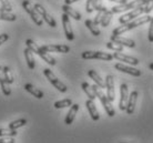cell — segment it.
Returning <instances> with one entry per match:
<instances>
[{
	"instance_id": "obj_37",
	"label": "cell",
	"mask_w": 153,
	"mask_h": 143,
	"mask_svg": "<svg viewBox=\"0 0 153 143\" xmlns=\"http://www.w3.org/2000/svg\"><path fill=\"white\" fill-rule=\"evenodd\" d=\"M149 41L150 42H153V18H151L150 20V28H149Z\"/></svg>"
},
{
	"instance_id": "obj_10",
	"label": "cell",
	"mask_w": 153,
	"mask_h": 143,
	"mask_svg": "<svg viewBox=\"0 0 153 143\" xmlns=\"http://www.w3.org/2000/svg\"><path fill=\"white\" fill-rule=\"evenodd\" d=\"M61 18H62V24H63V30H65V37H67V39L69 41H72L73 39H74V35H73V30H72V27H71L69 16L63 12Z\"/></svg>"
},
{
	"instance_id": "obj_21",
	"label": "cell",
	"mask_w": 153,
	"mask_h": 143,
	"mask_svg": "<svg viewBox=\"0 0 153 143\" xmlns=\"http://www.w3.org/2000/svg\"><path fill=\"white\" fill-rule=\"evenodd\" d=\"M88 76L91 78L93 81L96 82L97 85H99L101 89L105 88V82L103 81V79H101V77H100L99 74H98V72H97L96 70H89V71H88Z\"/></svg>"
},
{
	"instance_id": "obj_30",
	"label": "cell",
	"mask_w": 153,
	"mask_h": 143,
	"mask_svg": "<svg viewBox=\"0 0 153 143\" xmlns=\"http://www.w3.org/2000/svg\"><path fill=\"white\" fill-rule=\"evenodd\" d=\"M71 105H72V100L71 99H63V100L54 102V108L56 109H63L67 108V107H71Z\"/></svg>"
},
{
	"instance_id": "obj_1",
	"label": "cell",
	"mask_w": 153,
	"mask_h": 143,
	"mask_svg": "<svg viewBox=\"0 0 153 143\" xmlns=\"http://www.w3.org/2000/svg\"><path fill=\"white\" fill-rule=\"evenodd\" d=\"M152 17H150V16H144V17H138V18H135L134 20L130 21V22H126V23H122V26H119L118 28H115L113 32H112V35L113 36H120V35H123L124 32L126 31H130L134 28L139 27V26H141V24H144L146 22H150V20H151Z\"/></svg>"
},
{
	"instance_id": "obj_4",
	"label": "cell",
	"mask_w": 153,
	"mask_h": 143,
	"mask_svg": "<svg viewBox=\"0 0 153 143\" xmlns=\"http://www.w3.org/2000/svg\"><path fill=\"white\" fill-rule=\"evenodd\" d=\"M153 0H134V1H131L129 4H118V6H114V7L111 9V11L113 13H121V12L128 11V10H131V9H135L138 7H142V6H146V4H151Z\"/></svg>"
},
{
	"instance_id": "obj_2",
	"label": "cell",
	"mask_w": 153,
	"mask_h": 143,
	"mask_svg": "<svg viewBox=\"0 0 153 143\" xmlns=\"http://www.w3.org/2000/svg\"><path fill=\"white\" fill-rule=\"evenodd\" d=\"M153 8L152 6H149V4H146V6H142V7H138L135 9H132V11L128 12L126 15H123L122 17L119 18V22L121 23H126L130 22L132 20H134L135 18L140 17L141 15H144V13H149L150 11H152Z\"/></svg>"
},
{
	"instance_id": "obj_44",
	"label": "cell",
	"mask_w": 153,
	"mask_h": 143,
	"mask_svg": "<svg viewBox=\"0 0 153 143\" xmlns=\"http://www.w3.org/2000/svg\"><path fill=\"white\" fill-rule=\"evenodd\" d=\"M152 8H153V1H152Z\"/></svg>"
},
{
	"instance_id": "obj_16",
	"label": "cell",
	"mask_w": 153,
	"mask_h": 143,
	"mask_svg": "<svg viewBox=\"0 0 153 143\" xmlns=\"http://www.w3.org/2000/svg\"><path fill=\"white\" fill-rule=\"evenodd\" d=\"M137 100H138V92L132 91L131 94L129 96V100H128V104H126V114H132L134 112L135 105H137Z\"/></svg>"
},
{
	"instance_id": "obj_28",
	"label": "cell",
	"mask_w": 153,
	"mask_h": 143,
	"mask_svg": "<svg viewBox=\"0 0 153 143\" xmlns=\"http://www.w3.org/2000/svg\"><path fill=\"white\" fill-rule=\"evenodd\" d=\"M0 20L16 21L17 20V16L15 13H11L10 11H0Z\"/></svg>"
},
{
	"instance_id": "obj_22",
	"label": "cell",
	"mask_w": 153,
	"mask_h": 143,
	"mask_svg": "<svg viewBox=\"0 0 153 143\" xmlns=\"http://www.w3.org/2000/svg\"><path fill=\"white\" fill-rule=\"evenodd\" d=\"M61 9H62V11L65 12V13H67L69 17H72L74 20H81V15L76 11V10H74L73 8L70 7V4H65L63 6H62Z\"/></svg>"
},
{
	"instance_id": "obj_19",
	"label": "cell",
	"mask_w": 153,
	"mask_h": 143,
	"mask_svg": "<svg viewBox=\"0 0 153 143\" xmlns=\"http://www.w3.org/2000/svg\"><path fill=\"white\" fill-rule=\"evenodd\" d=\"M37 54L40 56V57L43 59V61H46L48 64H50V66H56V63H57L56 59H54L52 56H50L46 50H43L41 47H40V48H39V50L37 51Z\"/></svg>"
},
{
	"instance_id": "obj_42",
	"label": "cell",
	"mask_w": 153,
	"mask_h": 143,
	"mask_svg": "<svg viewBox=\"0 0 153 143\" xmlns=\"http://www.w3.org/2000/svg\"><path fill=\"white\" fill-rule=\"evenodd\" d=\"M150 69H151V70H153V63H150Z\"/></svg>"
},
{
	"instance_id": "obj_40",
	"label": "cell",
	"mask_w": 153,
	"mask_h": 143,
	"mask_svg": "<svg viewBox=\"0 0 153 143\" xmlns=\"http://www.w3.org/2000/svg\"><path fill=\"white\" fill-rule=\"evenodd\" d=\"M8 39H9V36H8L7 33H2V35H0V46H1L2 43L6 42Z\"/></svg>"
},
{
	"instance_id": "obj_25",
	"label": "cell",
	"mask_w": 153,
	"mask_h": 143,
	"mask_svg": "<svg viewBox=\"0 0 153 143\" xmlns=\"http://www.w3.org/2000/svg\"><path fill=\"white\" fill-rule=\"evenodd\" d=\"M84 24L87 26V28H88L89 30L91 31V33L93 36L98 37V36L101 35V31H100V29L98 28V24H96V23H94V21H92V20L88 19V20H85Z\"/></svg>"
},
{
	"instance_id": "obj_43",
	"label": "cell",
	"mask_w": 153,
	"mask_h": 143,
	"mask_svg": "<svg viewBox=\"0 0 153 143\" xmlns=\"http://www.w3.org/2000/svg\"><path fill=\"white\" fill-rule=\"evenodd\" d=\"M0 11H4V9H2V7H1V4H0Z\"/></svg>"
},
{
	"instance_id": "obj_12",
	"label": "cell",
	"mask_w": 153,
	"mask_h": 143,
	"mask_svg": "<svg viewBox=\"0 0 153 143\" xmlns=\"http://www.w3.org/2000/svg\"><path fill=\"white\" fill-rule=\"evenodd\" d=\"M47 52H59V53H68L70 47L67 44H45L41 47Z\"/></svg>"
},
{
	"instance_id": "obj_31",
	"label": "cell",
	"mask_w": 153,
	"mask_h": 143,
	"mask_svg": "<svg viewBox=\"0 0 153 143\" xmlns=\"http://www.w3.org/2000/svg\"><path fill=\"white\" fill-rule=\"evenodd\" d=\"M17 130L13 129H0V138L1 136H17Z\"/></svg>"
},
{
	"instance_id": "obj_34",
	"label": "cell",
	"mask_w": 153,
	"mask_h": 143,
	"mask_svg": "<svg viewBox=\"0 0 153 143\" xmlns=\"http://www.w3.org/2000/svg\"><path fill=\"white\" fill-rule=\"evenodd\" d=\"M105 11H107V8L105 7H102L100 10H98V13H97L96 18H94V20H93L96 24H100V23H101V20H102V18H103V15Z\"/></svg>"
},
{
	"instance_id": "obj_33",
	"label": "cell",
	"mask_w": 153,
	"mask_h": 143,
	"mask_svg": "<svg viewBox=\"0 0 153 143\" xmlns=\"http://www.w3.org/2000/svg\"><path fill=\"white\" fill-rule=\"evenodd\" d=\"M4 77L7 79L8 83H9V84L13 83L15 79H13V74H12L10 68H9V67H4Z\"/></svg>"
},
{
	"instance_id": "obj_8",
	"label": "cell",
	"mask_w": 153,
	"mask_h": 143,
	"mask_svg": "<svg viewBox=\"0 0 153 143\" xmlns=\"http://www.w3.org/2000/svg\"><path fill=\"white\" fill-rule=\"evenodd\" d=\"M33 7H35V9L38 11L39 15L42 17V19L45 20V21L49 24L50 27H52V28L57 27V22H56V20H54L53 18H52V17H51V16L47 12V10L42 7L41 4H35V6H33Z\"/></svg>"
},
{
	"instance_id": "obj_26",
	"label": "cell",
	"mask_w": 153,
	"mask_h": 143,
	"mask_svg": "<svg viewBox=\"0 0 153 143\" xmlns=\"http://www.w3.org/2000/svg\"><path fill=\"white\" fill-rule=\"evenodd\" d=\"M81 88H82V90H83L84 92H85V94L88 96L89 99H91V100H94V99L97 98L96 93H94V91H93V89H92V87L89 84L88 82H82V84H81Z\"/></svg>"
},
{
	"instance_id": "obj_11",
	"label": "cell",
	"mask_w": 153,
	"mask_h": 143,
	"mask_svg": "<svg viewBox=\"0 0 153 143\" xmlns=\"http://www.w3.org/2000/svg\"><path fill=\"white\" fill-rule=\"evenodd\" d=\"M105 88H107V97L111 101L115 99V90H114V79L111 74H108L105 78Z\"/></svg>"
},
{
	"instance_id": "obj_38",
	"label": "cell",
	"mask_w": 153,
	"mask_h": 143,
	"mask_svg": "<svg viewBox=\"0 0 153 143\" xmlns=\"http://www.w3.org/2000/svg\"><path fill=\"white\" fill-rule=\"evenodd\" d=\"M15 136H1V139H0V143H15V139H13Z\"/></svg>"
},
{
	"instance_id": "obj_18",
	"label": "cell",
	"mask_w": 153,
	"mask_h": 143,
	"mask_svg": "<svg viewBox=\"0 0 153 143\" xmlns=\"http://www.w3.org/2000/svg\"><path fill=\"white\" fill-rule=\"evenodd\" d=\"M85 105H87V109H88V111H89V114L91 116L92 120H93V121L99 120L100 114H99V112H98V110H97L96 104H94L93 100H91V99L87 100V102H85Z\"/></svg>"
},
{
	"instance_id": "obj_36",
	"label": "cell",
	"mask_w": 153,
	"mask_h": 143,
	"mask_svg": "<svg viewBox=\"0 0 153 143\" xmlns=\"http://www.w3.org/2000/svg\"><path fill=\"white\" fill-rule=\"evenodd\" d=\"M85 10H87L88 13H91V12L94 10V0H87Z\"/></svg>"
},
{
	"instance_id": "obj_20",
	"label": "cell",
	"mask_w": 153,
	"mask_h": 143,
	"mask_svg": "<svg viewBox=\"0 0 153 143\" xmlns=\"http://www.w3.org/2000/svg\"><path fill=\"white\" fill-rule=\"evenodd\" d=\"M79 111V104H72L71 105V108H70L69 112H68V114H67V116H65V123L68 124V125H70V124L72 123L73 120H74V118H76V112Z\"/></svg>"
},
{
	"instance_id": "obj_6",
	"label": "cell",
	"mask_w": 153,
	"mask_h": 143,
	"mask_svg": "<svg viewBox=\"0 0 153 143\" xmlns=\"http://www.w3.org/2000/svg\"><path fill=\"white\" fill-rule=\"evenodd\" d=\"M82 58L85 60L99 59V60H104V61H111L113 59V54L102 52V51H84L82 52Z\"/></svg>"
},
{
	"instance_id": "obj_14",
	"label": "cell",
	"mask_w": 153,
	"mask_h": 143,
	"mask_svg": "<svg viewBox=\"0 0 153 143\" xmlns=\"http://www.w3.org/2000/svg\"><path fill=\"white\" fill-rule=\"evenodd\" d=\"M114 68L117 70H119V71H121V72L131 74V76H133V77H140L142 74V72L139 69H135L133 67L126 66V64H123V63H117L114 66Z\"/></svg>"
},
{
	"instance_id": "obj_3",
	"label": "cell",
	"mask_w": 153,
	"mask_h": 143,
	"mask_svg": "<svg viewBox=\"0 0 153 143\" xmlns=\"http://www.w3.org/2000/svg\"><path fill=\"white\" fill-rule=\"evenodd\" d=\"M91 87H92V89H93V91H94V93H96V96L99 98V100L101 101V103H102V105H103V108H104V110H105V112H107L108 116H114L115 111H114V109H113V107H112V104H111V101L109 100L107 96L102 92L101 88L97 84L91 85Z\"/></svg>"
},
{
	"instance_id": "obj_23",
	"label": "cell",
	"mask_w": 153,
	"mask_h": 143,
	"mask_svg": "<svg viewBox=\"0 0 153 143\" xmlns=\"http://www.w3.org/2000/svg\"><path fill=\"white\" fill-rule=\"evenodd\" d=\"M23 88H25V90H26V91H28L30 94H32V96H33V97H36L37 99H42V98H43V92H42L41 90L37 89L36 87H33L31 83H26Z\"/></svg>"
},
{
	"instance_id": "obj_7",
	"label": "cell",
	"mask_w": 153,
	"mask_h": 143,
	"mask_svg": "<svg viewBox=\"0 0 153 143\" xmlns=\"http://www.w3.org/2000/svg\"><path fill=\"white\" fill-rule=\"evenodd\" d=\"M43 74H45L47 79L49 80L50 83L53 85L54 88H57L60 92H67V90H68L67 85H65V83H62V82L60 81V80L56 77V76H54V73L51 71V70H50V69H45V70H43Z\"/></svg>"
},
{
	"instance_id": "obj_15",
	"label": "cell",
	"mask_w": 153,
	"mask_h": 143,
	"mask_svg": "<svg viewBox=\"0 0 153 143\" xmlns=\"http://www.w3.org/2000/svg\"><path fill=\"white\" fill-rule=\"evenodd\" d=\"M0 87H1V90L6 97H9L11 94V89L9 87V83H8L7 79L4 77V67L0 66Z\"/></svg>"
},
{
	"instance_id": "obj_39",
	"label": "cell",
	"mask_w": 153,
	"mask_h": 143,
	"mask_svg": "<svg viewBox=\"0 0 153 143\" xmlns=\"http://www.w3.org/2000/svg\"><path fill=\"white\" fill-rule=\"evenodd\" d=\"M103 7L102 6V0H94V10H100L101 8Z\"/></svg>"
},
{
	"instance_id": "obj_32",
	"label": "cell",
	"mask_w": 153,
	"mask_h": 143,
	"mask_svg": "<svg viewBox=\"0 0 153 143\" xmlns=\"http://www.w3.org/2000/svg\"><path fill=\"white\" fill-rule=\"evenodd\" d=\"M107 48L108 49H111V50H114V51H121L122 52L123 49H124V47L121 46V44H119V43L117 42H113V41H109V42H107Z\"/></svg>"
},
{
	"instance_id": "obj_9",
	"label": "cell",
	"mask_w": 153,
	"mask_h": 143,
	"mask_svg": "<svg viewBox=\"0 0 153 143\" xmlns=\"http://www.w3.org/2000/svg\"><path fill=\"white\" fill-rule=\"evenodd\" d=\"M129 100V90L126 83H122L120 87V101H119V108L122 111H126V104Z\"/></svg>"
},
{
	"instance_id": "obj_29",
	"label": "cell",
	"mask_w": 153,
	"mask_h": 143,
	"mask_svg": "<svg viewBox=\"0 0 153 143\" xmlns=\"http://www.w3.org/2000/svg\"><path fill=\"white\" fill-rule=\"evenodd\" d=\"M26 124H27V120H26V119H18V120L12 121L11 123H9L8 128L13 129V130H17V129L21 128V127H25Z\"/></svg>"
},
{
	"instance_id": "obj_27",
	"label": "cell",
	"mask_w": 153,
	"mask_h": 143,
	"mask_svg": "<svg viewBox=\"0 0 153 143\" xmlns=\"http://www.w3.org/2000/svg\"><path fill=\"white\" fill-rule=\"evenodd\" d=\"M112 17H113V12L111 11V10H108L104 12L103 15V18H102V20H101V26L102 27H108L109 24H110V22H111L112 20Z\"/></svg>"
},
{
	"instance_id": "obj_41",
	"label": "cell",
	"mask_w": 153,
	"mask_h": 143,
	"mask_svg": "<svg viewBox=\"0 0 153 143\" xmlns=\"http://www.w3.org/2000/svg\"><path fill=\"white\" fill-rule=\"evenodd\" d=\"M76 1H79V0H65V4H73V2H76Z\"/></svg>"
},
{
	"instance_id": "obj_13",
	"label": "cell",
	"mask_w": 153,
	"mask_h": 143,
	"mask_svg": "<svg viewBox=\"0 0 153 143\" xmlns=\"http://www.w3.org/2000/svg\"><path fill=\"white\" fill-rule=\"evenodd\" d=\"M113 58L117 59L118 61H122L126 62L128 64H131V66H137L139 63V60L134 57H131V56H126V54L122 53L121 51H115L113 53Z\"/></svg>"
},
{
	"instance_id": "obj_17",
	"label": "cell",
	"mask_w": 153,
	"mask_h": 143,
	"mask_svg": "<svg viewBox=\"0 0 153 143\" xmlns=\"http://www.w3.org/2000/svg\"><path fill=\"white\" fill-rule=\"evenodd\" d=\"M111 41L117 42L123 47H128V48H135V42L131 39L123 38L121 36H111Z\"/></svg>"
},
{
	"instance_id": "obj_24",
	"label": "cell",
	"mask_w": 153,
	"mask_h": 143,
	"mask_svg": "<svg viewBox=\"0 0 153 143\" xmlns=\"http://www.w3.org/2000/svg\"><path fill=\"white\" fill-rule=\"evenodd\" d=\"M23 52H25V58H26V61H27V64H28V67H29V69L33 70L36 67V63H35V58H33L32 51H31L29 48H26Z\"/></svg>"
},
{
	"instance_id": "obj_5",
	"label": "cell",
	"mask_w": 153,
	"mask_h": 143,
	"mask_svg": "<svg viewBox=\"0 0 153 143\" xmlns=\"http://www.w3.org/2000/svg\"><path fill=\"white\" fill-rule=\"evenodd\" d=\"M22 8L26 10V12H28L30 15L32 21L37 24V26H42L43 23V20H42V17L38 13V11L35 9V7L31 4V2L29 0H23L22 1Z\"/></svg>"
},
{
	"instance_id": "obj_35",
	"label": "cell",
	"mask_w": 153,
	"mask_h": 143,
	"mask_svg": "<svg viewBox=\"0 0 153 143\" xmlns=\"http://www.w3.org/2000/svg\"><path fill=\"white\" fill-rule=\"evenodd\" d=\"M0 4L4 9V11H11L12 10V6L9 0H0Z\"/></svg>"
}]
</instances>
